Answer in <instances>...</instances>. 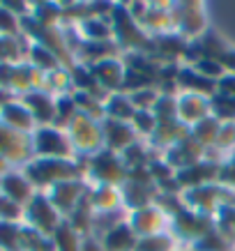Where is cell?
<instances>
[{
	"mask_svg": "<svg viewBox=\"0 0 235 251\" xmlns=\"http://www.w3.org/2000/svg\"><path fill=\"white\" fill-rule=\"evenodd\" d=\"M28 138L0 120V157L5 161H23L30 152Z\"/></svg>",
	"mask_w": 235,
	"mask_h": 251,
	"instance_id": "1",
	"label": "cell"
},
{
	"mask_svg": "<svg viewBox=\"0 0 235 251\" xmlns=\"http://www.w3.org/2000/svg\"><path fill=\"white\" fill-rule=\"evenodd\" d=\"M0 194L12 198L19 205H28L32 198V182L26 177V173H7L0 177Z\"/></svg>",
	"mask_w": 235,
	"mask_h": 251,
	"instance_id": "2",
	"label": "cell"
},
{
	"mask_svg": "<svg viewBox=\"0 0 235 251\" xmlns=\"http://www.w3.org/2000/svg\"><path fill=\"white\" fill-rule=\"evenodd\" d=\"M26 217H28V221H30L37 230H42V233H44V230L49 233V230H53V226H55L53 205L42 196H35L30 203L26 205Z\"/></svg>",
	"mask_w": 235,
	"mask_h": 251,
	"instance_id": "3",
	"label": "cell"
},
{
	"mask_svg": "<svg viewBox=\"0 0 235 251\" xmlns=\"http://www.w3.org/2000/svg\"><path fill=\"white\" fill-rule=\"evenodd\" d=\"M0 120L5 122L7 127H12V129L26 134V131L32 129V122H35V118H32L30 111L23 106V104L7 101L5 106H0Z\"/></svg>",
	"mask_w": 235,
	"mask_h": 251,
	"instance_id": "4",
	"label": "cell"
},
{
	"mask_svg": "<svg viewBox=\"0 0 235 251\" xmlns=\"http://www.w3.org/2000/svg\"><path fill=\"white\" fill-rule=\"evenodd\" d=\"M21 104L30 111V115L35 120L46 122L53 118V104H51V99L46 97V95H42V92H26Z\"/></svg>",
	"mask_w": 235,
	"mask_h": 251,
	"instance_id": "5",
	"label": "cell"
},
{
	"mask_svg": "<svg viewBox=\"0 0 235 251\" xmlns=\"http://www.w3.org/2000/svg\"><path fill=\"white\" fill-rule=\"evenodd\" d=\"M35 150L39 154H60L65 152V141L53 129H39L35 134Z\"/></svg>",
	"mask_w": 235,
	"mask_h": 251,
	"instance_id": "6",
	"label": "cell"
},
{
	"mask_svg": "<svg viewBox=\"0 0 235 251\" xmlns=\"http://www.w3.org/2000/svg\"><path fill=\"white\" fill-rule=\"evenodd\" d=\"M0 249L2 251H23L21 226L14 221H0Z\"/></svg>",
	"mask_w": 235,
	"mask_h": 251,
	"instance_id": "7",
	"label": "cell"
},
{
	"mask_svg": "<svg viewBox=\"0 0 235 251\" xmlns=\"http://www.w3.org/2000/svg\"><path fill=\"white\" fill-rule=\"evenodd\" d=\"M26 214V210H23V205H19V203H14L12 198L2 196L0 194V221H19Z\"/></svg>",
	"mask_w": 235,
	"mask_h": 251,
	"instance_id": "8",
	"label": "cell"
},
{
	"mask_svg": "<svg viewBox=\"0 0 235 251\" xmlns=\"http://www.w3.org/2000/svg\"><path fill=\"white\" fill-rule=\"evenodd\" d=\"M0 35H5V37H16L19 35L16 14H12L5 5H0Z\"/></svg>",
	"mask_w": 235,
	"mask_h": 251,
	"instance_id": "9",
	"label": "cell"
},
{
	"mask_svg": "<svg viewBox=\"0 0 235 251\" xmlns=\"http://www.w3.org/2000/svg\"><path fill=\"white\" fill-rule=\"evenodd\" d=\"M16 58H19L16 37L0 35V65H12V60H16Z\"/></svg>",
	"mask_w": 235,
	"mask_h": 251,
	"instance_id": "10",
	"label": "cell"
},
{
	"mask_svg": "<svg viewBox=\"0 0 235 251\" xmlns=\"http://www.w3.org/2000/svg\"><path fill=\"white\" fill-rule=\"evenodd\" d=\"M7 166H9V161H5L2 157H0V177H2V175H7Z\"/></svg>",
	"mask_w": 235,
	"mask_h": 251,
	"instance_id": "11",
	"label": "cell"
},
{
	"mask_svg": "<svg viewBox=\"0 0 235 251\" xmlns=\"http://www.w3.org/2000/svg\"><path fill=\"white\" fill-rule=\"evenodd\" d=\"M0 251H2V249H0Z\"/></svg>",
	"mask_w": 235,
	"mask_h": 251,
	"instance_id": "12",
	"label": "cell"
}]
</instances>
